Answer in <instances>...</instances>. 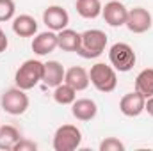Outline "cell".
<instances>
[{
	"label": "cell",
	"mask_w": 153,
	"mask_h": 151,
	"mask_svg": "<svg viewBox=\"0 0 153 151\" xmlns=\"http://www.w3.org/2000/svg\"><path fill=\"white\" fill-rule=\"evenodd\" d=\"M107 48V34L100 29H89L80 34V46L76 53L82 59H96Z\"/></svg>",
	"instance_id": "obj_1"
},
{
	"label": "cell",
	"mask_w": 153,
	"mask_h": 151,
	"mask_svg": "<svg viewBox=\"0 0 153 151\" xmlns=\"http://www.w3.org/2000/svg\"><path fill=\"white\" fill-rule=\"evenodd\" d=\"M43 66L45 62H41L38 59H29L25 61L14 73V84L16 87L23 89V91H30L38 85L43 78Z\"/></svg>",
	"instance_id": "obj_2"
},
{
	"label": "cell",
	"mask_w": 153,
	"mask_h": 151,
	"mask_svg": "<svg viewBox=\"0 0 153 151\" xmlns=\"http://www.w3.org/2000/svg\"><path fill=\"white\" fill-rule=\"evenodd\" d=\"M89 80L91 84L94 85L96 91L100 93H112L117 85V75H116V70L109 64H103V62H96L94 66H91V71H89Z\"/></svg>",
	"instance_id": "obj_3"
},
{
	"label": "cell",
	"mask_w": 153,
	"mask_h": 151,
	"mask_svg": "<svg viewBox=\"0 0 153 151\" xmlns=\"http://www.w3.org/2000/svg\"><path fill=\"white\" fill-rule=\"evenodd\" d=\"M109 61H111V66L116 71L126 73L135 66L137 55L128 43H116L109 50Z\"/></svg>",
	"instance_id": "obj_4"
},
{
	"label": "cell",
	"mask_w": 153,
	"mask_h": 151,
	"mask_svg": "<svg viewBox=\"0 0 153 151\" xmlns=\"http://www.w3.org/2000/svg\"><path fill=\"white\" fill-rule=\"evenodd\" d=\"M82 142V132L75 124H62L53 133V150L55 151H73Z\"/></svg>",
	"instance_id": "obj_5"
},
{
	"label": "cell",
	"mask_w": 153,
	"mask_h": 151,
	"mask_svg": "<svg viewBox=\"0 0 153 151\" xmlns=\"http://www.w3.org/2000/svg\"><path fill=\"white\" fill-rule=\"evenodd\" d=\"M29 96L20 87H11L2 94V109L11 115H22L29 109Z\"/></svg>",
	"instance_id": "obj_6"
},
{
	"label": "cell",
	"mask_w": 153,
	"mask_h": 151,
	"mask_svg": "<svg viewBox=\"0 0 153 151\" xmlns=\"http://www.w3.org/2000/svg\"><path fill=\"white\" fill-rule=\"evenodd\" d=\"M153 20L152 14L148 9L144 7H134V9H128V16H126V23L125 27L134 32V34H144L152 29Z\"/></svg>",
	"instance_id": "obj_7"
},
{
	"label": "cell",
	"mask_w": 153,
	"mask_h": 151,
	"mask_svg": "<svg viewBox=\"0 0 153 151\" xmlns=\"http://www.w3.org/2000/svg\"><path fill=\"white\" fill-rule=\"evenodd\" d=\"M43 23L48 27V30L61 32L70 25V14L61 5H50L43 11Z\"/></svg>",
	"instance_id": "obj_8"
},
{
	"label": "cell",
	"mask_w": 153,
	"mask_h": 151,
	"mask_svg": "<svg viewBox=\"0 0 153 151\" xmlns=\"http://www.w3.org/2000/svg\"><path fill=\"white\" fill-rule=\"evenodd\" d=\"M102 16H103L107 25H111V27H123L126 23L128 9L119 0H111V2L105 4V7H102Z\"/></svg>",
	"instance_id": "obj_9"
},
{
	"label": "cell",
	"mask_w": 153,
	"mask_h": 151,
	"mask_svg": "<svg viewBox=\"0 0 153 151\" xmlns=\"http://www.w3.org/2000/svg\"><path fill=\"white\" fill-rule=\"evenodd\" d=\"M144 105H146V98L141 93L134 91V93H126L121 98L119 110L126 117H137V115H141V114L144 112Z\"/></svg>",
	"instance_id": "obj_10"
},
{
	"label": "cell",
	"mask_w": 153,
	"mask_h": 151,
	"mask_svg": "<svg viewBox=\"0 0 153 151\" xmlns=\"http://www.w3.org/2000/svg\"><path fill=\"white\" fill-rule=\"evenodd\" d=\"M32 52L36 55H48L52 53L57 46V32L53 30H46V32H39L36 38L32 39Z\"/></svg>",
	"instance_id": "obj_11"
},
{
	"label": "cell",
	"mask_w": 153,
	"mask_h": 151,
	"mask_svg": "<svg viewBox=\"0 0 153 151\" xmlns=\"http://www.w3.org/2000/svg\"><path fill=\"white\" fill-rule=\"evenodd\" d=\"M64 75H66V70L62 68L61 62L48 61L43 66V78H41V82L46 87H57L59 84L64 82Z\"/></svg>",
	"instance_id": "obj_12"
},
{
	"label": "cell",
	"mask_w": 153,
	"mask_h": 151,
	"mask_svg": "<svg viewBox=\"0 0 153 151\" xmlns=\"http://www.w3.org/2000/svg\"><path fill=\"white\" fill-rule=\"evenodd\" d=\"M13 32L20 38H32L38 34V21L30 14H20L13 18Z\"/></svg>",
	"instance_id": "obj_13"
},
{
	"label": "cell",
	"mask_w": 153,
	"mask_h": 151,
	"mask_svg": "<svg viewBox=\"0 0 153 151\" xmlns=\"http://www.w3.org/2000/svg\"><path fill=\"white\" fill-rule=\"evenodd\" d=\"M71 114L78 121H91L98 114V105L89 98H80L71 103Z\"/></svg>",
	"instance_id": "obj_14"
},
{
	"label": "cell",
	"mask_w": 153,
	"mask_h": 151,
	"mask_svg": "<svg viewBox=\"0 0 153 151\" xmlns=\"http://www.w3.org/2000/svg\"><path fill=\"white\" fill-rule=\"evenodd\" d=\"M64 82H66L68 85H71L76 93H78V91H85V89L89 87V84H91L89 73H87L84 68H80V66L70 68V70L66 71V75H64Z\"/></svg>",
	"instance_id": "obj_15"
},
{
	"label": "cell",
	"mask_w": 153,
	"mask_h": 151,
	"mask_svg": "<svg viewBox=\"0 0 153 151\" xmlns=\"http://www.w3.org/2000/svg\"><path fill=\"white\" fill-rule=\"evenodd\" d=\"M57 46L62 52H76L80 46V34L71 29H62L61 32H57Z\"/></svg>",
	"instance_id": "obj_16"
},
{
	"label": "cell",
	"mask_w": 153,
	"mask_h": 151,
	"mask_svg": "<svg viewBox=\"0 0 153 151\" xmlns=\"http://www.w3.org/2000/svg\"><path fill=\"white\" fill-rule=\"evenodd\" d=\"M22 139V133L16 126L13 124H0V150L2 151H13L16 142Z\"/></svg>",
	"instance_id": "obj_17"
},
{
	"label": "cell",
	"mask_w": 153,
	"mask_h": 151,
	"mask_svg": "<svg viewBox=\"0 0 153 151\" xmlns=\"http://www.w3.org/2000/svg\"><path fill=\"white\" fill-rule=\"evenodd\" d=\"M75 9L78 16L85 20H94L102 14V2L100 0H76Z\"/></svg>",
	"instance_id": "obj_18"
},
{
	"label": "cell",
	"mask_w": 153,
	"mask_h": 151,
	"mask_svg": "<svg viewBox=\"0 0 153 151\" xmlns=\"http://www.w3.org/2000/svg\"><path fill=\"white\" fill-rule=\"evenodd\" d=\"M135 91L144 98L153 96V68H146L135 76Z\"/></svg>",
	"instance_id": "obj_19"
},
{
	"label": "cell",
	"mask_w": 153,
	"mask_h": 151,
	"mask_svg": "<svg viewBox=\"0 0 153 151\" xmlns=\"http://www.w3.org/2000/svg\"><path fill=\"white\" fill-rule=\"evenodd\" d=\"M53 100L59 105H71L76 100V91L66 82H62L57 87H53Z\"/></svg>",
	"instance_id": "obj_20"
},
{
	"label": "cell",
	"mask_w": 153,
	"mask_h": 151,
	"mask_svg": "<svg viewBox=\"0 0 153 151\" xmlns=\"http://www.w3.org/2000/svg\"><path fill=\"white\" fill-rule=\"evenodd\" d=\"M16 5L14 0H0V21H9L14 18Z\"/></svg>",
	"instance_id": "obj_21"
},
{
	"label": "cell",
	"mask_w": 153,
	"mask_h": 151,
	"mask_svg": "<svg viewBox=\"0 0 153 151\" xmlns=\"http://www.w3.org/2000/svg\"><path fill=\"white\" fill-rule=\"evenodd\" d=\"M100 151H125V144L116 137H107L100 142Z\"/></svg>",
	"instance_id": "obj_22"
},
{
	"label": "cell",
	"mask_w": 153,
	"mask_h": 151,
	"mask_svg": "<svg viewBox=\"0 0 153 151\" xmlns=\"http://www.w3.org/2000/svg\"><path fill=\"white\" fill-rule=\"evenodd\" d=\"M38 150V144L34 141H29V139H20L16 142V146L13 148V151H36Z\"/></svg>",
	"instance_id": "obj_23"
},
{
	"label": "cell",
	"mask_w": 153,
	"mask_h": 151,
	"mask_svg": "<svg viewBox=\"0 0 153 151\" xmlns=\"http://www.w3.org/2000/svg\"><path fill=\"white\" fill-rule=\"evenodd\" d=\"M7 46H9V39L5 36V32L2 30V27H0V53L2 52H5L7 50Z\"/></svg>",
	"instance_id": "obj_24"
},
{
	"label": "cell",
	"mask_w": 153,
	"mask_h": 151,
	"mask_svg": "<svg viewBox=\"0 0 153 151\" xmlns=\"http://www.w3.org/2000/svg\"><path fill=\"white\" fill-rule=\"evenodd\" d=\"M144 110L150 114L153 117V96H150V98H146V105H144Z\"/></svg>",
	"instance_id": "obj_25"
}]
</instances>
